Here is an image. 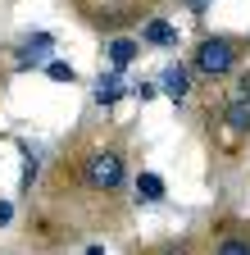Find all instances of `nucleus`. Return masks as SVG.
Masks as SVG:
<instances>
[{
    "mask_svg": "<svg viewBox=\"0 0 250 255\" xmlns=\"http://www.w3.org/2000/svg\"><path fill=\"white\" fill-rule=\"evenodd\" d=\"M118 78H123L118 69H114V73H105V82L96 87V105H114L118 96H123V82H118Z\"/></svg>",
    "mask_w": 250,
    "mask_h": 255,
    "instance_id": "nucleus-6",
    "label": "nucleus"
},
{
    "mask_svg": "<svg viewBox=\"0 0 250 255\" xmlns=\"http://www.w3.org/2000/svg\"><path fill=\"white\" fill-rule=\"evenodd\" d=\"M141 37H146L150 46H173V41H177V27L164 23V18H150V23L141 27Z\"/></svg>",
    "mask_w": 250,
    "mask_h": 255,
    "instance_id": "nucleus-5",
    "label": "nucleus"
},
{
    "mask_svg": "<svg viewBox=\"0 0 250 255\" xmlns=\"http://www.w3.org/2000/svg\"><path fill=\"white\" fill-rule=\"evenodd\" d=\"M228 128H232V132H250V101H246V96L228 105Z\"/></svg>",
    "mask_w": 250,
    "mask_h": 255,
    "instance_id": "nucleus-7",
    "label": "nucleus"
},
{
    "mask_svg": "<svg viewBox=\"0 0 250 255\" xmlns=\"http://www.w3.org/2000/svg\"><path fill=\"white\" fill-rule=\"evenodd\" d=\"M218 251H223V255H246L250 246H246V242H237V237H228V242H223V246H218Z\"/></svg>",
    "mask_w": 250,
    "mask_h": 255,
    "instance_id": "nucleus-11",
    "label": "nucleus"
},
{
    "mask_svg": "<svg viewBox=\"0 0 250 255\" xmlns=\"http://www.w3.org/2000/svg\"><path fill=\"white\" fill-rule=\"evenodd\" d=\"M82 178H86V187H96V191L123 187V159H118V150H96V155L86 159Z\"/></svg>",
    "mask_w": 250,
    "mask_h": 255,
    "instance_id": "nucleus-1",
    "label": "nucleus"
},
{
    "mask_svg": "<svg viewBox=\"0 0 250 255\" xmlns=\"http://www.w3.org/2000/svg\"><path fill=\"white\" fill-rule=\"evenodd\" d=\"M46 73H50V82H73V78H78L73 64H46Z\"/></svg>",
    "mask_w": 250,
    "mask_h": 255,
    "instance_id": "nucleus-10",
    "label": "nucleus"
},
{
    "mask_svg": "<svg viewBox=\"0 0 250 255\" xmlns=\"http://www.w3.org/2000/svg\"><path fill=\"white\" fill-rule=\"evenodd\" d=\"M9 219H14V205H9V201H0V228H5Z\"/></svg>",
    "mask_w": 250,
    "mask_h": 255,
    "instance_id": "nucleus-12",
    "label": "nucleus"
},
{
    "mask_svg": "<svg viewBox=\"0 0 250 255\" xmlns=\"http://www.w3.org/2000/svg\"><path fill=\"white\" fill-rule=\"evenodd\" d=\"M237 64V50H232V41H223V37H209V41H200V50H196V69L205 73V78H223L228 69Z\"/></svg>",
    "mask_w": 250,
    "mask_h": 255,
    "instance_id": "nucleus-2",
    "label": "nucleus"
},
{
    "mask_svg": "<svg viewBox=\"0 0 250 255\" xmlns=\"http://www.w3.org/2000/svg\"><path fill=\"white\" fill-rule=\"evenodd\" d=\"M182 5H186V9H196V14H200V9L209 5V0H182Z\"/></svg>",
    "mask_w": 250,
    "mask_h": 255,
    "instance_id": "nucleus-13",
    "label": "nucleus"
},
{
    "mask_svg": "<svg viewBox=\"0 0 250 255\" xmlns=\"http://www.w3.org/2000/svg\"><path fill=\"white\" fill-rule=\"evenodd\" d=\"M137 196L141 201H164V178L160 173H141L137 178Z\"/></svg>",
    "mask_w": 250,
    "mask_h": 255,
    "instance_id": "nucleus-8",
    "label": "nucleus"
},
{
    "mask_svg": "<svg viewBox=\"0 0 250 255\" xmlns=\"http://www.w3.org/2000/svg\"><path fill=\"white\" fill-rule=\"evenodd\" d=\"M132 55H137V41H128V37L109 41V59H114V69H123V64H132Z\"/></svg>",
    "mask_w": 250,
    "mask_h": 255,
    "instance_id": "nucleus-9",
    "label": "nucleus"
},
{
    "mask_svg": "<svg viewBox=\"0 0 250 255\" xmlns=\"http://www.w3.org/2000/svg\"><path fill=\"white\" fill-rule=\"evenodd\" d=\"M55 50V37L50 32H37V37H27L18 46V69H32V64H46V55Z\"/></svg>",
    "mask_w": 250,
    "mask_h": 255,
    "instance_id": "nucleus-3",
    "label": "nucleus"
},
{
    "mask_svg": "<svg viewBox=\"0 0 250 255\" xmlns=\"http://www.w3.org/2000/svg\"><path fill=\"white\" fill-rule=\"evenodd\" d=\"M160 91H164V96H173V101H182V96L191 91V73H186L182 64H168V69L160 73Z\"/></svg>",
    "mask_w": 250,
    "mask_h": 255,
    "instance_id": "nucleus-4",
    "label": "nucleus"
}]
</instances>
